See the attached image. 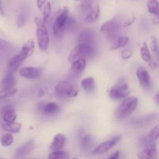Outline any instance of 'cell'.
<instances>
[{"mask_svg":"<svg viewBox=\"0 0 159 159\" xmlns=\"http://www.w3.org/2000/svg\"><path fill=\"white\" fill-rule=\"evenodd\" d=\"M34 22L37 26L36 34H37L39 49L42 51H45L48 49L50 44V37L48 28L42 19L39 18L38 16H36L34 18Z\"/></svg>","mask_w":159,"mask_h":159,"instance_id":"6da1fadb","label":"cell"},{"mask_svg":"<svg viewBox=\"0 0 159 159\" xmlns=\"http://www.w3.org/2000/svg\"><path fill=\"white\" fill-rule=\"evenodd\" d=\"M138 104V99L134 96L124 99L115 111L116 118L120 120H124L128 117L137 108Z\"/></svg>","mask_w":159,"mask_h":159,"instance_id":"7a4b0ae2","label":"cell"},{"mask_svg":"<svg viewBox=\"0 0 159 159\" xmlns=\"http://www.w3.org/2000/svg\"><path fill=\"white\" fill-rule=\"evenodd\" d=\"M79 93V89L76 85H72L68 81H60L57 84L54 89L56 97L63 99L68 97H75Z\"/></svg>","mask_w":159,"mask_h":159,"instance_id":"3957f363","label":"cell"},{"mask_svg":"<svg viewBox=\"0 0 159 159\" xmlns=\"http://www.w3.org/2000/svg\"><path fill=\"white\" fill-rule=\"evenodd\" d=\"M94 47L89 45L78 43L72 49L68 55V61L72 63L75 61L80 58H89L95 54Z\"/></svg>","mask_w":159,"mask_h":159,"instance_id":"277c9868","label":"cell"},{"mask_svg":"<svg viewBox=\"0 0 159 159\" xmlns=\"http://www.w3.org/2000/svg\"><path fill=\"white\" fill-rule=\"evenodd\" d=\"M130 93L128 84L125 81H120L109 90V96L113 99L120 100L126 99Z\"/></svg>","mask_w":159,"mask_h":159,"instance_id":"5b68a950","label":"cell"},{"mask_svg":"<svg viewBox=\"0 0 159 159\" xmlns=\"http://www.w3.org/2000/svg\"><path fill=\"white\" fill-rule=\"evenodd\" d=\"M68 8L64 7L61 13L56 18L53 24V34L56 37H59L64 34L67 27V21L68 19Z\"/></svg>","mask_w":159,"mask_h":159,"instance_id":"8992f818","label":"cell"},{"mask_svg":"<svg viewBox=\"0 0 159 159\" xmlns=\"http://www.w3.org/2000/svg\"><path fill=\"white\" fill-rule=\"evenodd\" d=\"M120 29V24L116 18L107 20L101 26L100 30L107 35L109 40H115Z\"/></svg>","mask_w":159,"mask_h":159,"instance_id":"52a82bcc","label":"cell"},{"mask_svg":"<svg viewBox=\"0 0 159 159\" xmlns=\"http://www.w3.org/2000/svg\"><path fill=\"white\" fill-rule=\"evenodd\" d=\"M121 140V136H116L112 138L111 139L107 140L104 142L101 143L100 144L97 146L94 150L93 151V155H100L102 154L106 153L108 151H110L112 148L114 147L116 144H118L120 141Z\"/></svg>","mask_w":159,"mask_h":159,"instance_id":"ba28073f","label":"cell"},{"mask_svg":"<svg viewBox=\"0 0 159 159\" xmlns=\"http://www.w3.org/2000/svg\"><path fill=\"white\" fill-rule=\"evenodd\" d=\"M34 148H35V142L34 140H29L16 150L14 159H21L24 158L34 150Z\"/></svg>","mask_w":159,"mask_h":159,"instance_id":"9c48e42d","label":"cell"},{"mask_svg":"<svg viewBox=\"0 0 159 159\" xmlns=\"http://www.w3.org/2000/svg\"><path fill=\"white\" fill-rule=\"evenodd\" d=\"M137 77H138L139 83L144 89H148L152 86L151 77L148 71L144 67H139L136 71Z\"/></svg>","mask_w":159,"mask_h":159,"instance_id":"30bf717a","label":"cell"},{"mask_svg":"<svg viewBox=\"0 0 159 159\" xmlns=\"http://www.w3.org/2000/svg\"><path fill=\"white\" fill-rule=\"evenodd\" d=\"M95 41H96V35H95L94 31L91 29L83 30L79 34V37H78L79 43H82V44H86L93 47Z\"/></svg>","mask_w":159,"mask_h":159,"instance_id":"8fae6325","label":"cell"},{"mask_svg":"<svg viewBox=\"0 0 159 159\" xmlns=\"http://www.w3.org/2000/svg\"><path fill=\"white\" fill-rule=\"evenodd\" d=\"M43 70L37 67H23L19 70V74L21 77L28 79H34L40 77Z\"/></svg>","mask_w":159,"mask_h":159,"instance_id":"7c38bea8","label":"cell"},{"mask_svg":"<svg viewBox=\"0 0 159 159\" xmlns=\"http://www.w3.org/2000/svg\"><path fill=\"white\" fill-rule=\"evenodd\" d=\"M86 67V61L84 58L78 59L71 63L70 68L69 74L72 78L79 77L85 69Z\"/></svg>","mask_w":159,"mask_h":159,"instance_id":"4fadbf2b","label":"cell"},{"mask_svg":"<svg viewBox=\"0 0 159 159\" xmlns=\"http://www.w3.org/2000/svg\"><path fill=\"white\" fill-rule=\"evenodd\" d=\"M156 154V144L155 142H152L138 154V159H155Z\"/></svg>","mask_w":159,"mask_h":159,"instance_id":"5bb4252c","label":"cell"},{"mask_svg":"<svg viewBox=\"0 0 159 159\" xmlns=\"http://www.w3.org/2000/svg\"><path fill=\"white\" fill-rule=\"evenodd\" d=\"M26 59V56L21 51L19 54H17L16 55H14L13 57L9 59V61H8V68L10 70V72L15 71Z\"/></svg>","mask_w":159,"mask_h":159,"instance_id":"9a60e30c","label":"cell"},{"mask_svg":"<svg viewBox=\"0 0 159 159\" xmlns=\"http://www.w3.org/2000/svg\"><path fill=\"white\" fill-rule=\"evenodd\" d=\"M2 120L5 124H12L16 122V113L15 110L12 106H7L2 109Z\"/></svg>","mask_w":159,"mask_h":159,"instance_id":"2e32d148","label":"cell"},{"mask_svg":"<svg viewBox=\"0 0 159 159\" xmlns=\"http://www.w3.org/2000/svg\"><path fill=\"white\" fill-rule=\"evenodd\" d=\"M65 143H66V138L63 134H57L54 136L53 139L52 143L50 146V150L52 152H57V151H61L63 148L65 147Z\"/></svg>","mask_w":159,"mask_h":159,"instance_id":"e0dca14e","label":"cell"},{"mask_svg":"<svg viewBox=\"0 0 159 159\" xmlns=\"http://www.w3.org/2000/svg\"><path fill=\"white\" fill-rule=\"evenodd\" d=\"M16 84V81L13 74H12V72H9L3 78L1 86L2 89L9 90L15 88Z\"/></svg>","mask_w":159,"mask_h":159,"instance_id":"ac0fdd59","label":"cell"},{"mask_svg":"<svg viewBox=\"0 0 159 159\" xmlns=\"http://www.w3.org/2000/svg\"><path fill=\"white\" fill-rule=\"evenodd\" d=\"M99 14H100V7H99V5H96L87 13L86 16L85 17V23H91L96 21L98 20V18H99Z\"/></svg>","mask_w":159,"mask_h":159,"instance_id":"d6986e66","label":"cell"},{"mask_svg":"<svg viewBox=\"0 0 159 159\" xmlns=\"http://www.w3.org/2000/svg\"><path fill=\"white\" fill-rule=\"evenodd\" d=\"M81 86L82 87V89H83L86 93H93V92H94L95 89H96L95 79H93V77H88L82 79V82H81Z\"/></svg>","mask_w":159,"mask_h":159,"instance_id":"ffe728a7","label":"cell"},{"mask_svg":"<svg viewBox=\"0 0 159 159\" xmlns=\"http://www.w3.org/2000/svg\"><path fill=\"white\" fill-rule=\"evenodd\" d=\"M34 50H35V43H34V42L33 40H27L23 45L20 51L26 56V58H28L34 54Z\"/></svg>","mask_w":159,"mask_h":159,"instance_id":"44dd1931","label":"cell"},{"mask_svg":"<svg viewBox=\"0 0 159 159\" xmlns=\"http://www.w3.org/2000/svg\"><path fill=\"white\" fill-rule=\"evenodd\" d=\"M129 38L125 36H120V37H116V40L113 43V44L110 47V50L111 51H114V50L119 49V48H123L128 43Z\"/></svg>","mask_w":159,"mask_h":159,"instance_id":"7402d4cb","label":"cell"},{"mask_svg":"<svg viewBox=\"0 0 159 159\" xmlns=\"http://www.w3.org/2000/svg\"><path fill=\"white\" fill-rule=\"evenodd\" d=\"M22 125L20 123L18 122H14L12 124H2V128L5 130L8 131L9 133H13L16 134L19 133L21 129Z\"/></svg>","mask_w":159,"mask_h":159,"instance_id":"603a6c76","label":"cell"},{"mask_svg":"<svg viewBox=\"0 0 159 159\" xmlns=\"http://www.w3.org/2000/svg\"><path fill=\"white\" fill-rule=\"evenodd\" d=\"M43 112L45 114L51 115L54 114L59 110V107L56 102H48L46 103L42 108Z\"/></svg>","mask_w":159,"mask_h":159,"instance_id":"cb8c5ba5","label":"cell"},{"mask_svg":"<svg viewBox=\"0 0 159 159\" xmlns=\"http://www.w3.org/2000/svg\"><path fill=\"white\" fill-rule=\"evenodd\" d=\"M141 58H142L144 61L147 62V63H148V62H150L152 60L150 50L148 49V44L145 42H144L142 46L141 47Z\"/></svg>","mask_w":159,"mask_h":159,"instance_id":"d4e9b609","label":"cell"},{"mask_svg":"<svg viewBox=\"0 0 159 159\" xmlns=\"http://www.w3.org/2000/svg\"><path fill=\"white\" fill-rule=\"evenodd\" d=\"M13 137H12V134L10 133H6L2 136L1 139H0V143L2 147H9L13 143Z\"/></svg>","mask_w":159,"mask_h":159,"instance_id":"484cf974","label":"cell"},{"mask_svg":"<svg viewBox=\"0 0 159 159\" xmlns=\"http://www.w3.org/2000/svg\"><path fill=\"white\" fill-rule=\"evenodd\" d=\"M158 6L159 5L157 0H149L147 3L148 10L152 15H158Z\"/></svg>","mask_w":159,"mask_h":159,"instance_id":"4316f807","label":"cell"},{"mask_svg":"<svg viewBox=\"0 0 159 159\" xmlns=\"http://www.w3.org/2000/svg\"><path fill=\"white\" fill-rule=\"evenodd\" d=\"M93 144V138L90 134H85L81 140V148L83 150H88Z\"/></svg>","mask_w":159,"mask_h":159,"instance_id":"83f0119b","label":"cell"},{"mask_svg":"<svg viewBox=\"0 0 159 159\" xmlns=\"http://www.w3.org/2000/svg\"><path fill=\"white\" fill-rule=\"evenodd\" d=\"M48 159H69V155L62 151L52 152L48 155Z\"/></svg>","mask_w":159,"mask_h":159,"instance_id":"f1b7e54d","label":"cell"},{"mask_svg":"<svg viewBox=\"0 0 159 159\" xmlns=\"http://www.w3.org/2000/svg\"><path fill=\"white\" fill-rule=\"evenodd\" d=\"M51 4L50 2H47L46 4H45L43 7V18H42V20H43V22L45 24H46L47 21H48L50 16H51Z\"/></svg>","mask_w":159,"mask_h":159,"instance_id":"f546056e","label":"cell"},{"mask_svg":"<svg viewBox=\"0 0 159 159\" xmlns=\"http://www.w3.org/2000/svg\"><path fill=\"white\" fill-rule=\"evenodd\" d=\"M158 134H159V126L157 125L149 132L148 138L151 142H155L158 138Z\"/></svg>","mask_w":159,"mask_h":159,"instance_id":"4dcf8cb0","label":"cell"},{"mask_svg":"<svg viewBox=\"0 0 159 159\" xmlns=\"http://www.w3.org/2000/svg\"><path fill=\"white\" fill-rule=\"evenodd\" d=\"M16 93H17V89L16 88L12 89H9V90H6V89H0V99L10 97V96L15 95Z\"/></svg>","mask_w":159,"mask_h":159,"instance_id":"1f68e13d","label":"cell"},{"mask_svg":"<svg viewBox=\"0 0 159 159\" xmlns=\"http://www.w3.org/2000/svg\"><path fill=\"white\" fill-rule=\"evenodd\" d=\"M121 57H122L124 60H128L133 55V50L131 48L128 47V48H125L122 50L120 53Z\"/></svg>","mask_w":159,"mask_h":159,"instance_id":"d6a6232c","label":"cell"},{"mask_svg":"<svg viewBox=\"0 0 159 159\" xmlns=\"http://www.w3.org/2000/svg\"><path fill=\"white\" fill-rule=\"evenodd\" d=\"M93 0H82V9L83 12L88 13L93 8Z\"/></svg>","mask_w":159,"mask_h":159,"instance_id":"836d02e7","label":"cell"},{"mask_svg":"<svg viewBox=\"0 0 159 159\" xmlns=\"http://www.w3.org/2000/svg\"><path fill=\"white\" fill-rule=\"evenodd\" d=\"M26 22V16L25 15L23 12H21L20 14H19V16H17L16 19V26L18 27L21 28L23 27L25 25Z\"/></svg>","mask_w":159,"mask_h":159,"instance_id":"e575fe53","label":"cell"},{"mask_svg":"<svg viewBox=\"0 0 159 159\" xmlns=\"http://www.w3.org/2000/svg\"><path fill=\"white\" fill-rule=\"evenodd\" d=\"M157 38L155 36H152L151 37V43H150V48L151 50L153 53L156 52L157 48H158V43H157Z\"/></svg>","mask_w":159,"mask_h":159,"instance_id":"d590c367","label":"cell"},{"mask_svg":"<svg viewBox=\"0 0 159 159\" xmlns=\"http://www.w3.org/2000/svg\"><path fill=\"white\" fill-rule=\"evenodd\" d=\"M8 48H9V43H8V42L6 40H5L4 39L0 37V50L1 51H6V50H7Z\"/></svg>","mask_w":159,"mask_h":159,"instance_id":"8d00e7d4","label":"cell"},{"mask_svg":"<svg viewBox=\"0 0 159 159\" xmlns=\"http://www.w3.org/2000/svg\"><path fill=\"white\" fill-rule=\"evenodd\" d=\"M135 20H136V17H135V16H133L131 17V19H130V20H127V21H125L124 26H125V27H127V26H131V25L133 24L134 23Z\"/></svg>","mask_w":159,"mask_h":159,"instance_id":"74e56055","label":"cell"},{"mask_svg":"<svg viewBox=\"0 0 159 159\" xmlns=\"http://www.w3.org/2000/svg\"><path fill=\"white\" fill-rule=\"evenodd\" d=\"M37 2V6L39 9H43V6L46 4L47 2V0H37L36 1Z\"/></svg>","mask_w":159,"mask_h":159,"instance_id":"f35d334b","label":"cell"},{"mask_svg":"<svg viewBox=\"0 0 159 159\" xmlns=\"http://www.w3.org/2000/svg\"><path fill=\"white\" fill-rule=\"evenodd\" d=\"M120 152L119 151H116L114 153L112 154L107 159H120Z\"/></svg>","mask_w":159,"mask_h":159,"instance_id":"ab89813d","label":"cell"},{"mask_svg":"<svg viewBox=\"0 0 159 159\" xmlns=\"http://www.w3.org/2000/svg\"><path fill=\"white\" fill-rule=\"evenodd\" d=\"M148 64L149 67H150V68H156L157 67H158V64H157L156 62H155V61H153V60H152L150 62H148Z\"/></svg>","mask_w":159,"mask_h":159,"instance_id":"60d3db41","label":"cell"},{"mask_svg":"<svg viewBox=\"0 0 159 159\" xmlns=\"http://www.w3.org/2000/svg\"><path fill=\"white\" fill-rule=\"evenodd\" d=\"M155 101H156V103H158V93H157V94L155 95Z\"/></svg>","mask_w":159,"mask_h":159,"instance_id":"b9f144b4","label":"cell"},{"mask_svg":"<svg viewBox=\"0 0 159 159\" xmlns=\"http://www.w3.org/2000/svg\"><path fill=\"white\" fill-rule=\"evenodd\" d=\"M0 159H4V158H3L2 157H0Z\"/></svg>","mask_w":159,"mask_h":159,"instance_id":"7bdbcfd3","label":"cell"},{"mask_svg":"<svg viewBox=\"0 0 159 159\" xmlns=\"http://www.w3.org/2000/svg\"><path fill=\"white\" fill-rule=\"evenodd\" d=\"M75 1H80V0H75Z\"/></svg>","mask_w":159,"mask_h":159,"instance_id":"ee69618b","label":"cell"}]
</instances>
